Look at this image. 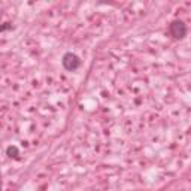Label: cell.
<instances>
[{
	"label": "cell",
	"instance_id": "7a4b0ae2",
	"mask_svg": "<svg viewBox=\"0 0 191 191\" xmlns=\"http://www.w3.org/2000/svg\"><path fill=\"white\" fill-rule=\"evenodd\" d=\"M170 33L173 37L176 39H182L185 35H187V27L182 21H173L170 24Z\"/></svg>",
	"mask_w": 191,
	"mask_h": 191
},
{
	"label": "cell",
	"instance_id": "3957f363",
	"mask_svg": "<svg viewBox=\"0 0 191 191\" xmlns=\"http://www.w3.org/2000/svg\"><path fill=\"white\" fill-rule=\"evenodd\" d=\"M8 155L17 157V155H18V149H17L15 146H9V148H8Z\"/></svg>",
	"mask_w": 191,
	"mask_h": 191
},
{
	"label": "cell",
	"instance_id": "6da1fadb",
	"mask_svg": "<svg viewBox=\"0 0 191 191\" xmlns=\"http://www.w3.org/2000/svg\"><path fill=\"white\" fill-rule=\"evenodd\" d=\"M61 63H63L64 69H66V70H70V72L76 70V69L81 66V60H79V57H78L76 54H73V52H66V54L63 55Z\"/></svg>",
	"mask_w": 191,
	"mask_h": 191
}]
</instances>
